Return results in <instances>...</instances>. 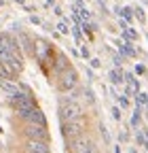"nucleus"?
<instances>
[{
	"instance_id": "nucleus-20",
	"label": "nucleus",
	"mask_w": 148,
	"mask_h": 153,
	"mask_svg": "<svg viewBox=\"0 0 148 153\" xmlns=\"http://www.w3.org/2000/svg\"><path fill=\"white\" fill-rule=\"evenodd\" d=\"M112 117H114L116 121H121V108H119V106H112Z\"/></svg>"
},
{
	"instance_id": "nucleus-21",
	"label": "nucleus",
	"mask_w": 148,
	"mask_h": 153,
	"mask_svg": "<svg viewBox=\"0 0 148 153\" xmlns=\"http://www.w3.org/2000/svg\"><path fill=\"white\" fill-rule=\"evenodd\" d=\"M136 74H146V66L144 64H138L136 66Z\"/></svg>"
},
{
	"instance_id": "nucleus-26",
	"label": "nucleus",
	"mask_w": 148,
	"mask_h": 153,
	"mask_svg": "<svg viewBox=\"0 0 148 153\" xmlns=\"http://www.w3.org/2000/svg\"><path fill=\"white\" fill-rule=\"evenodd\" d=\"M76 9H85V0H76Z\"/></svg>"
},
{
	"instance_id": "nucleus-8",
	"label": "nucleus",
	"mask_w": 148,
	"mask_h": 153,
	"mask_svg": "<svg viewBox=\"0 0 148 153\" xmlns=\"http://www.w3.org/2000/svg\"><path fill=\"white\" fill-rule=\"evenodd\" d=\"M17 76H19V72H17L13 66L0 62V79H4V81H17Z\"/></svg>"
},
{
	"instance_id": "nucleus-9",
	"label": "nucleus",
	"mask_w": 148,
	"mask_h": 153,
	"mask_svg": "<svg viewBox=\"0 0 148 153\" xmlns=\"http://www.w3.org/2000/svg\"><path fill=\"white\" fill-rule=\"evenodd\" d=\"M116 47H119V51H121L123 57H133V55H136V47H133V43L116 41Z\"/></svg>"
},
{
	"instance_id": "nucleus-16",
	"label": "nucleus",
	"mask_w": 148,
	"mask_h": 153,
	"mask_svg": "<svg viewBox=\"0 0 148 153\" xmlns=\"http://www.w3.org/2000/svg\"><path fill=\"white\" fill-rule=\"evenodd\" d=\"M78 153H100V147H97V143H93V145H89L87 149H83Z\"/></svg>"
},
{
	"instance_id": "nucleus-18",
	"label": "nucleus",
	"mask_w": 148,
	"mask_h": 153,
	"mask_svg": "<svg viewBox=\"0 0 148 153\" xmlns=\"http://www.w3.org/2000/svg\"><path fill=\"white\" fill-rule=\"evenodd\" d=\"M57 30H59L62 34H68V32H70V28H68V22H64V19H62V22L57 24Z\"/></svg>"
},
{
	"instance_id": "nucleus-14",
	"label": "nucleus",
	"mask_w": 148,
	"mask_h": 153,
	"mask_svg": "<svg viewBox=\"0 0 148 153\" xmlns=\"http://www.w3.org/2000/svg\"><path fill=\"white\" fill-rule=\"evenodd\" d=\"M136 140H138V145H140V147H144V149L148 151V140H146V136H144V130H142V132H138Z\"/></svg>"
},
{
	"instance_id": "nucleus-1",
	"label": "nucleus",
	"mask_w": 148,
	"mask_h": 153,
	"mask_svg": "<svg viewBox=\"0 0 148 153\" xmlns=\"http://www.w3.org/2000/svg\"><path fill=\"white\" fill-rule=\"evenodd\" d=\"M83 104L78 100H59V108H57V115H59V121L62 123H68V121H76L83 117Z\"/></svg>"
},
{
	"instance_id": "nucleus-12",
	"label": "nucleus",
	"mask_w": 148,
	"mask_h": 153,
	"mask_svg": "<svg viewBox=\"0 0 148 153\" xmlns=\"http://www.w3.org/2000/svg\"><path fill=\"white\" fill-rule=\"evenodd\" d=\"M116 15H121L127 24H131V22H133V17H136V15H133V7H123V9H116Z\"/></svg>"
},
{
	"instance_id": "nucleus-7",
	"label": "nucleus",
	"mask_w": 148,
	"mask_h": 153,
	"mask_svg": "<svg viewBox=\"0 0 148 153\" xmlns=\"http://www.w3.org/2000/svg\"><path fill=\"white\" fill-rule=\"evenodd\" d=\"M21 119L26 121V123H40V126H47V119H45V113L36 106V108H32L30 113H26V115H21Z\"/></svg>"
},
{
	"instance_id": "nucleus-32",
	"label": "nucleus",
	"mask_w": 148,
	"mask_h": 153,
	"mask_svg": "<svg viewBox=\"0 0 148 153\" xmlns=\"http://www.w3.org/2000/svg\"><path fill=\"white\" fill-rule=\"evenodd\" d=\"M144 2H148V0H144Z\"/></svg>"
},
{
	"instance_id": "nucleus-27",
	"label": "nucleus",
	"mask_w": 148,
	"mask_h": 153,
	"mask_svg": "<svg viewBox=\"0 0 148 153\" xmlns=\"http://www.w3.org/2000/svg\"><path fill=\"white\" fill-rule=\"evenodd\" d=\"M45 4H47V7H53V4H55V0H45Z\"/></svg>"
},
{
	"instance_id": "nucleus-15",
	"label": "nucleus",
	"mask_w": 148,
	"mask_h": 153,
	"mask_svg": "<svg viewBox=\"0 0 148 153\" xmlns=\"http://www.w3.org/2000/svg\"><path fill=\"white\" fill-rule=\"evenodd\" d=\"M81 26H83V24H76V26L72 28V34H74V38H76L78 43H81V38H83V30H81Z\"/></svg>"
},
{
	"instance_id": "nucleus-17",
	"label": "nucleus",
	"mask_w": 148,
	"mask_h": 153,
	"mask_svg": "<svg viewBox=\"0 0 148 153\" xmlns=\"http://www.w3.org/2000/svg\"><path fill=\"white\" fill-rule=\"evenodd\" d=\"M133 15L140 19V22H146V15H144V9H142V7H136V9H133Z\"/></svg>"
},
{
	"instance_id": "nucleus-11",
	"label": "nucleus",
	"mask_w": 148,
	"mask_h": 153,
	"mask_svg": "<svg viewBox=\"0 0 148 153\" xmlns=\"http://www.w3.org/2000/svg\"><path fill=\"white\" fill-rule=\"evenodd\" d=\"M108 76H110V83H112V85H119V83L125 81V72H123L121 68H112Z\"/></svg>"
},
{
	"instance_id": "nucleus-29",
	"label": "nucleus",
	"mask_w": 148,
	"mask_h": 153,
	"mask_svg": "<svg viewBox=\"0 0 148 153\" xmlns=\"http://www.w3.org/2000/svg\"><path fill=\"white\" fill-rule=\"evenodd\" d=\"M144 136H146V140H148V130H144Z\"/></svg>"
},
{
	"instance_id": "nucleus-22",
	"label": "nucleus",
	"mask_w": 148,
	"mask_h": 153,
	"mask_svg": "<svg viewBox=\"0 0 148 153\" xmlns=\"http://www.w3.org/2000/svg\"><path fill=\"white\" fill-rule=\"evenodd\" d=\"M89 62H91V66H93V68H100V66H102V62L97 60V57H91Z\"/></svg>"
},
{
	"instance_id": "nucleus-6",
	"label": "nucleus",
	"mask_w": 148,
	"mask_h": 153,
	"mask_svg": "<svg viewBox=\"0 0 148 153\" xmlns=\"http://www.w3.org/2000/svg\"><path fill=\"white\" fill-rule=\"evenodd\" d=\"M26 151L28 153H51L49 140H26Z\"/></svg>"
},
{
	"instance_id": "nucleus-25",
	"label": "nucleus",
	"mask_w": 148,
	"mask_h": 153,
	"mask_svg": "<svg viewBox=\"0 0 148 153\" xmlns=\"http://www.w3.org/2000/svg\"><path fill=\"white\" fill-rule=\"evenodd\" d=\"M81 55H83V57H89V49L83 47V49H81Z\"/></svg>"
},
{
	"instance_id": "nucleus-28",
	"label": "nucleus",
	"mask_w": 148,
	"mask_h": 153,
	"mask_svg": "<svg viewBox=\"0 0 148 153\" xmlns=\"http://www.w3.org/2000/svg\"><path fill=\"white\" fill-rule=\"evenodd\" d=\"M114 153H123V151H121V147H119V145H116V147H114Z\"/></svg>"
},
{
	"instance_id": "nucleus-4",
	"label": "nucleus",
	"mask_w": 148,
	"mask_h": 153,
	"mask_svg": "<svg viewBox=\"0 0 148 153\" xmlns=\"http://www.w3.org/2000/svg\"><path fill=\"white\" fill-rule=\"evenodd\" d=\"M32 53H34V57H36L42 66L49 64V62L53 64V49H51V45H49L47 41H42V38H36V41H34Z\"/></svg>"
},
{
	"instance_id": "nucleus-2",
	"label": "nucleus",
	"mask_w": 148,
	"mask_h": 153,
	"mask_svg": "<svg viewBox=\"0 0 148 153\" xmlns=\"http://www.w3.org/2000/svg\"><path fill=\"white\" fill-rule=\"evenodd\" d=\"M76 85H78V72L74 70L72 66L66 68V70L57 76V89H59L62 94H68V91H72V89H76Z\"/></svg>"
},
{
	"instance_id": "nucleus-19",
	"label": "nucleus",
	"mask_w": 148,
	"mask_h": 153,
	"mask_svg": "<svg viewBox=\"0 0 148 153\" xmlns=\"http://www.w3.org/2000/svg\"><path fill=\"white\" fill-rule=\"evenodd\" d=\"M116 98H119V104H121L123 108H127V106H129V100H127V96H116Z\"/></svg>"
},
{
	"instance_id": "nucleus-24",
	"label": "nucleus",
	"mask_w": 148,
	"mask_h": 153,
	"mask_svg": "<svg viewBox=\"0 0 148 153\" xmlns=\"http://www.w3.org/2000/svg\"><path fill=\"white\" fill-rule=\"evenodd\" d=\"M114 64H116V68L123 64V55H114Z\"/></svg>"
},
{
	"instance_id": "nucleus-5",
	"label": "nucleus",
	"mask_w": 148,
	"mask_h": 153,
	"mask_svg": "<svg viewBox=\"0 0 148 153\" xmlns=\"http://www.w3.org/2000/svg\"><path fill=\"white\" fill-rule=\"evenodd\" d=\"M23 134L28 140H49V130L47 126H40V123H26Z\"/></svg>"
},
{
	"instance_id": "nucleus-13",
	"label": "nucleus",
	"mask_w": 148,
	"mask_h": 153,
	"mask_svg": "<svg viewBox=\"0 0 148 153\" xmlns=\"http://www.w3.org/2000/svg\"><path fill=\"white\" fill-rule=\"evenodd\" d=\"M140 123H142V108L136 106V111H133V115H131V128H138Z\"/></svg>"
},
{
	"instance_id": "nucleus-23",
	"label": "nucleus",
	"mask_w": 148,
	"mask_h": 153,
	"mask_svg": "<svg viewBox=\"0 0 148 153\" xmlns=\"http://www.w3.org/2000/svg\"><path fill=\"white\" fill-rule=\"evenodd\" d=\"M100 130H102V136H104V140H106V143H110V136H108V130H106L104 126H102Z\"/></svg>"
},
{
	"instance_id": "nucleus-30",
	"label": "nucleus",
	"mask_w": 148,
	"mask_h": 153,
	"mask_svg": "<svg viewBox=\"0 0 148 153\" xmlns=\"http://www.w3.org/2000/svg\"><path fill=\"white\" fill-rule=\"evenodd\" d=\"M17 2H19V4H23V2H26V0H17Z\"/></svg>"
},
{
	"instance_id": "nucleus-10",
	"label": "nucleus",
	"mask_w": 148,
	"mask_h": 153,
	"mask_svg": "<svg viewBox=\"0 0 148 153\" xmlns=\"http://www.w3.org/2000/svg\"><path fill=\"white\" fill-rule=\"evenodd\" d=\"M53 64H55V72H57V76H59L66 68H70V66H68V60H66V55H64V53H57V55H55V62H53Z\"/></svg>"
},
{
	"instance_id": "nucleus-31",
	"label": "nucleus",
	"mask_w": 148,
	"mask_h": 153,
	"mask_svg": "<svg viewBox=\"0 0 148 153\" xmlns=\"http://www.w3.org/2000/svg\"><path fill=\"white\" fill-rule=\"evenodd\" d=\"M129 153H138V151H136V149H131V151H129Z\"/></svg>"
},
{
	"instance_id": "nucleus-3",
	"label": "nucleus",
	"mask_w": 148,
	"mask_h": 153,
	"mask_svg": "<svg viewBox=\"0 0 148 153\" xmlns=\"http://www.w3.org/2000/svg\"><path fill=\"white\" fill-rule=\"evenodd\" d=\"M85 130H87V121L81 117V119H76V121L62 123V136H64V138L70 143V140H74V138L83 136V134H85Z\"/></svg>"
}]
</instances>
